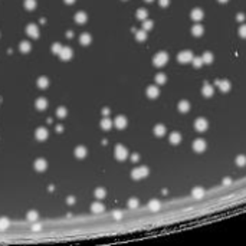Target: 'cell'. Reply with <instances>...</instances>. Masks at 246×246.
<instances>
[{"instance_id":"cell-13","label":"cell","mask_w":246,"mask_h":246,"mask_svg":"<svg viewBox=\"0 0 246 246\" xmlns=\"http://www.w3.org/2000/svg\"><path fill=\"white\" fill-rule=\"evenodd\" d=\"M203 16H204V12L202 9H193L190 12V17L193 20H196V22H200L203 19Z\"/></svg>"},{"instance_id":"cell-20","label":"cell","mask_w":246,"mask_h":246,"mask_svg":"<svg viewBox=\"0 0 246 246\" xmlns=\"http://www.w3.org/2000/svg\"><path fill=\"white\" fill-rule=\"evenodd\" d=\"M213 92H214V89H213V85H210V84H204V86L202 88V94L204 95V97H212Z\"/></svg>"},{"instance_id":"cell-51","label":"cell","mask_w":246,"mask_h":246,"mask_svg":"<svg viewBox=\"0 0 246 246\" xmlns=\"http://www.w3.org/2000/svg\"><path fill=\"white\" fill-rule=\"evenodd\" d=\"M138 158H140V156H138V154H133V156H131V160H133V161H138Z\"/></svg>"},{"instance_id":"cell-9","label":"cell","mask_w":246,"mask_h":246,"mask_svg":"<svg viewBox=\"0 0 246 246\" xmlns=\"http://www.w3.org/2000/svg\"><path fill=\"white\" fill-rule=\"evenodd\" d=\"M193 150L196 153H203L204 150H206V141L204 140H202V138H197V140H194L193 142Z\"/></svg>"},{"instance_id":"cell-24","label":"cell","mask_w":246,"mask_h":246,"mask_svg":"<svg viewBox=\"0 0 246 246\" xmlns=\"http://www.w3.org/2000/svg\"><path fill=\"white\" fill-rule=\"evenodd\" d=\"M92 42V36L89 33H82L79 36V43L81 45H89Z\"/></svg>"},{"instance_id":"cell-1","label":"cell","mask_w":246,"mask_h":246,"mask_svg":"<svg viewBox=\"0 0 246 246\" xmlns=\"http://www.w3.org/2000/svg\"><path fill=\"white\" fill-rule=\"evenodd\" d=\"M148 173H150L148 167L140 166V167H135V168L131 171V177H133L134 180H140V179H144V177H147V176H148Z\"/></svg>"},{"instance_id":"cell-3","label":"cell","mask_w":246,"mask_h":246,"mask_svg":"<svg viewBox=\"0 0 246 246\" xmlns=\"http://www.w3.org/2000/svg\"><path fill=\"white\" fill-rule=\"evenodd\" d=\"M114 154H115V158L117 160H119V161H123V160H125L128 157V150L125 148L124 146H117L115 147V150H114Z\"/></svg>"},{"instance_id":"cell-25","label":"cell","mask_w":246,"mask_h":246,"mask_svg":"<svg viewBox=\"0 0 246 246\" xmlns=\"http://www.w3.org/2000/svg\"><path fill=\"white\" fill-rule=\"evenodd\" d=\"M19 49H20V52L22 53H29L30 52V49H32V46H30V43H29L28 40H23V42H20Z\"/></svg>"},{"instance_id":"cell-38","label":"cell","mask_w":246,"mask_h":246,"mask_svg":"<svg viewBox=\"0 0 246 246\" xmlns=\"http://www.w3.org/2000/svg\"><path fill=\"white\" fill-rule=\"evenodd\" d=\"M56 117L58 118H65L66 117V108L65 107H59L56 109Z\"/></svg>"},{"instance_id":"cell-26","label":"cell","mask_w":246,"mask_h":246,"mask_svg":"<svg viewBox=\"0 0 246 246\" xmlns=\"http://www.w3.org/2000/svg\"><path fill=\"white\" fill-rule=\"evenodd\" d=\"M38 86L40 89H46L47 86H49V79H47L46 76H40L38 79Z\"/></svg>"},{"instance_id":"cell-30","label":"cell","mask_w":246,"mask_h":246,"mask_svg":"<svg viewBox=\"0 0 246 246\" xmlns=\"http://www.w3.org/2000/svg\"><path fill=\"white\" fill-rule=\"evenodd\" d=\"M135 38H137L138 42H144L147 39V32L144 30V29H141V30H138L137 33H135Z\"/></svg>"},{"instance_id":"cell-42","label":"cell","mask_w":246,"mask_h":246,"mask_svg":"<svg viewBox=\"0 0 246 246\" xmlns=\"http://www.w3.org/2000/svg\"><path fill=\"white\" fill-rule=\"evenodd\" d=\"M61 49H62V45L61 43H58V42H55L52 45V52L55 53V55H59V52H61Z\"/></svg>"},{"instance_id":"cell-15","label":"cell","mask_w":246,"mask_h":246,"mask_svg":"<svg viewBox=\"0 0 246 246\" xmlns=\"http://www.w3.org/2000/svg\"><path fill=\"white\" fill-rule=\"evenodd\" d=\"M105 210V206L101 202H95L91 204V212L92 213H102Z\"/></svg>"},{"instance_id":"cell-14","label":"cell","mask_w":246,"mask_h":246,"mask_svg":"<svg viewBox=\"0 0 246 246\" xmlns=\"http://www.w3.org/2000/svg\"><path fill=\"white\" fill-rule=\"evenodd\" d=\"M86 154H88V151H86V148L84 146H78L75 148V157L76 158H85Z\"/></svg>"},{"instance_id":"cell-53","label":"cell","mask_w":246,"mask_h":246,"mask_svg":"<svg viewBox=\"0 0 246 246\" xmlns=\"http://www.w3.org/2000/svg\"><path fill=\"white\" fill-rule=\"evenodd\" d=\"M63 2H65L66 5H74V3H75V0H63Z\"/></svg>"},{"instance_id":"cell-37","label":"cell","mask_w":246,"mask_h":246,"mask_svg":"<svg viewBox=\"0 0 246 246\" xmlns=\"http://www.w3.org/2000/svg\"><path fill=\"white\" fill-rule=\"evenodd\" d=\"M202 59H203V63H212L213 62V55L210 52H204L203 56H202Z\"/></svg>"},{"instance_id":"cell-31","label":"cell","mask_w":246,"mask_h":246,"mask_svg":"<svg viewBox=\"0 0 246 246\" xmlns=\"http://www.w3.org/2000/svg\"><path fill=\"white\" fill-rule=\"evenodd\" d=\"M167 81V76L164 75V74H157L156 75V84L157 85H163V84H166Z\"/></svg>"},{"instance_id":"cell-41","label":"cell","mask_w":246,"mask_h":246,"mask_svg":"<svg viewBox=\"0 0 246 246\" xmlns=\"http://www.w3.org/2000/svg\"><path fill=\"white\" fill-rule=\"evenodd\" d=\"M191 62H193V65L196 68H200L202 65H203V59H202V56H193V59H191Z\"/></svg>"},{"instance_id":"cell-33","label":"cell","mask_w":246,"mask_h":246,"mask_svg":"<svg viewBox=\"0 0 246 246\" xmlns=\"http://www.w3.org/2000/svg\"><path fill=\"white\" fill-rule=\"evenodd\" d=\"M105 196H107V191H105V189H102V187H98V189L95 190V197L97 199H104Z\"/></svg>"},{"instance_id":"cell-52","label":"cell","mask_w":246,"mask_h":246,"mask_svg":"<svg viewBox=\"0 0 246 246\" xmlns=\"http://www.w3.org/2000/svg\"><path fill=\"white\" fill-rule=\"evenodd\" d=\"M72 36H74V32H72V30H68V32H66V38H72Z\"/></svg>"},{"instance_id":"cell-55","label":"cell","mask_w":246,"mask_h":246,"mask_svg":"<svg viewBox=\"0 0 246 246\" xmlns=\"http://www.w3.org/2000/svg\"><path fill=\"white\" fill-rule=\"evenodd\" d=\"M229 183H230V180H229V179H226V180H223V184H229Z\"/></svg>"},{"instance_id":"cell-57","label":"cell","mask_w":246,"mask_h":246,"mask_svg":"<svg viewBox=\"0 0 246 246\" xmlns=\"http://www.w3.org/2000/svg\"><path fill=\"white\" fill-rule=\"evenodd\" d=\"M146 2H148V3H151V2H153V0H146Z\"/></svg>"},{"instance_id":"cell-39","label":"cell","mask_w":246,"mask_h":246,"mask_svg":"<svg viewBox=\"0 0 246 246\" xmlns=\"http://www.w3.org/2000/svg\"><path fill=\"white\" fill-rule=\"evenodd\" d=\"M10 226V220L7 218H2L0 219V229L3 230V229H7V227Z\"/></svg>"},{"instance_id":"cell-40","label":"cell","mask_w":246,"mask_h":246,"mask_svg":"<svg viewBox=\"0 0 246 246\" xmlns=\"http://www.w3.org/2000/svg\"><path fill=\"white\" fill-rule=\"evenodd\" d=\"M28 220L36 222V220H38V212H36V210H30V212L28 213Z\"/></svg>"},{"instance_id":"cell-21","label":"cell","mask_w":246,"mask_h":246,"mask_svg":"<svg viewBox=\"0 0 246 246\" xmlns=\"http://www.w3.org/2000/svg\"><path fill=\"white\" fill-rule=\"evenodd\" d=\"M177 108L180 112H187V111H190V102L189 101H180L177 104Z\"/></svg>"},{"instance_id":"cell-18","label":"cell","mask_w":246,"mask_h":246,"mask_svg":"<svg viewBox=\"0 0 246 246\" xmlns=\"http://www.w3.org/2000/svg\"><path fill=\"white\" fill-rule=\"evenodd\" d=\"M101 128L104 130V131H108V130H111V127H112V121L108 118V117H104V118L101 119Z\"/></svg>"},{"instance_id":"cell-49","label":"cell","mask_w":246,"mask_h":246,"mask_svg":"<svg viewBox=\"0 0 246 246\" xmlns=\"http://www.w3.org/2000/svg\"><path fill=\"white\" fill-rule=\"evenodd\" d=\"M236 19L239 20V22H242V20H245V16H243V14H242V13H239V14H237V16H236Z\"/></svg>"},{"instance_id":"cell-17","label":"cell","mask_w":246,"mask_h":246,"mask_svg":"<svg viewBox=\"0 0 246 246\" xmlns=\"http://www.w3.org/2000/svg\"><path fill=\"white\" fill-rule=\"evenodd\" d=\"M88 20V16H86L85 12H78V13L75 14V22L79 25H84Z\"/></svg>"},{"instance_id":"cell-2","label":"cell","mask_w":246,"mask_h":246,"mask_svg":"<svg viewBox=\"0 0 246 246\" xmlns=\"http://www.w3.org/2000/svg\"><path fill=\"white\" fill-rule=\"evenodd\" d=\"M167 62H168V55H167L166 52H158V53H156L154 55V58H153V63L156 65V66H158V68H161V66H164Z\"/></svg>"},{"instance_id":"cell-45","label":"cell","mask_w":246,"mask_h":246,"mask_svg":"<svg viewBox=\"0 0 246 246\" xmlns=\"http://www.w3.org/2000/svg\"><path fill=\"white\" fill-rule=\"evenodd\" d=\"M158 5H160L161 7H167V6L170 5V0H158Z\"/></svg>"},{"instance_id":"cell-4","label":"cell","mask_w":246,"mask_h":246,"mask_svg":"<svg viewBox=\"0 0 246 246\" xmlns=\"http://www.w3.org/2000/svg\"><path fill=\"white\" fill-rule=\"evenodd\" d=\"M26 33H28L32 39H38L39 36H40V32H39L38 25H35V23L28 25V28H26Z\"/></svg>"},{"instance_id":"cell-23","label":"cell","mask_w":246,"mask_h":246,"mask_svg":"<svg viewBox=\"0 0 246 246\" xmlns=\"http://www.w3.org/2000/svg\"><path fill=\"white\" fill-rule=\"evenodd\" d=\"M35 105H36V108H38L39 111H43V109L47 108V101L45 100V98H38L36 102H35Z\"/></svg>"},{"instance_id":"cell-12","label":"cell","mask_w":246,"mask_h":246,"mask_svg":"<svg viewBox=\"0 0 246 246\" xmlns=\"http://www.w3.org/2000/svg\"><path fill=\"white\" fill-rule=\"evenodd\" d=\"M114 125L118 128V130H124V128L127 127V118H125L124 115H118V117L115 118V121H114Z\"/></svg>"},{"instance_id":"cell-54","label":"cell","mask_w":246,"mask_h":246,"mask_svg":"<svg viewBox=\"0 0 246 246\" xmlns=\"http://www.w3.org/2000/svg\"><path fill=\"white\" fill-rule=\"evenodd\" d=\"M40 227H42L40 225H33V227H32V229H33V230H39Z\"/></svg>"},{"instance_id":"cell-7","label":"cell","mask_w":246,"mask_h":246,"mask_svg":"<svg viewBox=\"0 0 246 246\" xmlns=\"http://www.w3.org/2000/svg\"><path fill=\"white\" fill-rule=\"evenodd\" d=\"M59 56L63 59V61H69L72 56H74V52H72V47L69 46H62L61 52H59Z\"/></svg>"},{"instance_id":"cell-44","label":"cell","mask_w":246,"mask_h":246,"mask_svg":"<svg viewBox=\"0 0 246 246\" xmlns=\"http://www.w3.org/2000/svg\"><path fill=\"white\" fill-rule=\"evenodd\" d=\"M239 35H240L242 38L246 39V25H242L240 28H239Z\"/></svg>"},{"instance_id":"cell-16","label":"cell","mask_w":246,"mask_h":246,"mask_svg":"<svg viewBox=\"0 0 246 246\" xmlns=\"http://www.w3.org/2000/svg\"><path fill=\"white\" fill-rule=\"evenodd\" d=\"M216 85H219V88H220V91H223V92H227V91L230 89V82L229 81H216L214 82Z\"/></svg>"},{"instance_id":"cell-8","label":"cell","mask_w":246,"mask_h":246,"mask_svg":"<svg viewBox=\"0 0 246 246\" xmlns=\"http://www.w3.org/2000/svg\"><path fill=\"white\" fill-rule=\"evenodd\" d=\"M35 137L38 138L39 141H45L47 137H49V133H47V128L45 127H39L36 131H35Z\"/></svg>"},{"instance_id":"cell-28","label":"cell","mask_w":246,"mask_h":246,"mask_svg":"<svg viewBox=\"0 0 246 246\" xmlns=\"http://www.w3.org/2000/svg\"><path fill=\"white\" fill-rule=\"evenodd\" d=\"M204 194V190L202 189V187H194L193 190H191V196H193L194 199H200V197H203Z\"/></svg>"},{"instance_id":"cell-11","label":"cell","mask_w":246,"mask_h":246,"mask_svg":"<svg viewBox=\"0 0 246 246\" xmlns=\"http://www.w3.org/2000/svg\"><path fill=\"white\" fill-rule=\"evenodd\" d=\"M33 167H35V170H38V171L46 170V167H47V161L45 160V158H38V160H35Z\"/></svg>"},{"instance_id":"cell-34","label":"cell","mask_w":246,"mask_h":246,"mask_svg":"<svg viewBox=\"0 0 246 246\" xmlns=\"http://www.w3.org/2000/svg\"><path fill=\"white\" fill-rule=\"evenodd\" d=\"M148 207H150V210H153V212H157V210L160 209V202H158V200H150Z\"/></svg>"},{"instance_id":"cell-48","label":"cell","mask_w":246,"mask_h":246,"mask_svg":"<svg viewBox=\"0 0 246 246\" xmlns=\"http://www.w3.org/2000/svg\"><path fill=\"white\" fill-rule=\"evenodd\" d=\"M114 218H115V219H121V218H123V213L115 212V213H114Z\"/></svg>"},{"instance_id":"cell-56","label":"cell","mask_w":246,"mask_h":246,"mask_svg":"<svg viewBox=\"0 0 246 246\" xmlns=\"http://www.w3.org/2000/svg\"><path fill=\"white\" fill-rule=\"evenodd\" d=\"M219 2H220V3H225V5H226V3L229 2V0H219Z\"/></svg>"},{"instance_id":"cell-35","label":"cell","mask_w":246,"mask_h":246,"mask_svg":"<svg viewBox=\"0 0 246 246\" xmlns=\"http://www.w3.org/2000/svg\"><path fill=\"white\" fill-rule=\"evenodd\" d=\"M135 14H137V19L144 20V19H147V16H148V12H147L146 9H138Z\"/></svg>"},{"instance_id":"cell-22","label":"cell","mask_w":246,"mask_h":246,"mask_svg":"<svg viewBox=\"0 0 246 246\" xmlns=\"http://www.w3.org/2000/svg\"><path fill=\"white\" fill-rule=\"evenodd\" d=\"M166 127L163 125V124H157L156 127H154V134H156L157 137H163L164 134H166Z\"/></svg>"},{"instance_id":"cell-27","label":"cell","mask_w":246,"mask_h":246,"mask_svg":"<svg viewBox=\"0 0 246 246\" xmlns=\"http://www.w3.org/2000/svg\"><path fill=\"white\" fill-rule=\"evenodd\" d=\"M191 33L194 35V36H202V35L204 33V29L202 25H194L193 28H191Z\"/></svg>"},{"instance_id":"cell-19","label":"cell","mask_w":246,"mask_h":246,"mask_svg":"<svg viewBox=\"0 0 246 246\" xmlns=\"http://www.w3.org/2000/svg\"><path fill=\"white\" fill-rule=\"evenodd\" d=\"M170 142L173 144V146H177V144H180V142H181V134L177 133V131L171 133L170 134Z\"/></svg>"},{"instance_id":"cell-47","label":"cell","mask_w":246,"mask_h":246,"mask_svg":"<svg viewBox=\"0 0 246 246\" xmlns=\"http://www.w3.org/2000/svg\"><path fill=\"white\" fill-rule=\"evenodd\" d=\"M109 112H111V111H109V108H102V115H105V117H108V115H109Z\"/></svg>"},{"instance_id":"cell-10","label":"cell","mask_w":246,"mask_h":246,"mask_svg":"<svg viewBox=\"0 0 246 246\" xmlns=\"http://www.w3.org/2000/svg\"><path fill=\"white\" fill-rule=\"evenodd\" d=\"M158 95H160V89H158V86L157 85H150L148 88H147V97H148V98L154 100V98H157Z\"/></svg>"},{"instance_id":"cell-29","label":"cell","mask_w":246,"mask_h":246,"mask_svg":"<svg viewBox=\"0 0 246 246\" xmlns=\"http://www.w3.org/2000/svg\"><path fill=\"white\" fill-rule=\"evenodd\" d=\"M36 0H25L23 2V6H25V9H28V10H33L35 7H36Z\"/></svg>"},{"instance_id":"cell-5","label":"cell","mask_w":246,"mask_h":246,"mask_svg":"<svg viewBox=\"0 0 246 246\" xmlns=\"http://www.w3.org/2000/svg\"><path fill=\"white\" fill-rule=\"evenodd\" d=\"M191 59H193V53L190 51H183L177 55V61L180 63H189V62H191Z\"/></svg>"},{"instance_id":"cell-43","label":"cell","mask_w":246,"mask_h":246,"mask_svg":"<svg viewBox=\"0 0 246 246\" xmlns=\"http://www.w3.org/2000/svg\"><path fill=\"white\" fill-rule=\"evenodd\" d=\"M137 206H138V200L135 199V197H133V199L128 200V207L134 209V207H137Z\"/></svg>"},{"instance_id":"cell-46","label":"cell","mask_w":246,"mask_h":246,"mask_svg":"<svg viewBox=\"0 0 246 246\" xmlns=\"http://www.w3.org/2000/svg\"><path fill=\"white\" fill-rule=\"evenodd\" d=\"M66 203L68 204H74L75 203V197H74V196H69V197L66 199Z\"/></svg>"},{"instance_id":"cell-32","label":"cell","mask_w":246,"mask_h":246,"mask_svg":"<svg viewBox=\"0 0 246 246\" xmlns=\"http://www.w3.org/2000/svg\"><path fill=\"white\" fill-rule=\"evenodd\" d=\"M235 163H236V166H239V167H243V166H246V157L243 156V154H240V156H237L236 158H235Z\"/></svg>"},{"instance_id":"cell-50","label":"cell","mask_w":246,"mask_h":246,"mask_svg":"<svg viewBox=\"0 0 246 246\" xmlns=\"http://www.w3.org/2000/svg\"><path fill=\"white\" fill-rule=\"evenodd\" d=\"M56 131H58V133H62V131H63V125H61V124H59V125H56Z\"/></svg>"},{"instance_id":"cell-6","label":"cell","mask_w":246,"mask_h":246,"mask_svg":"<svg viewBox=\"0 0 246 246\" xmlns=\"http://www.w3.org/2000/svg\"><path fill=\"white\" fill-rule=\"evenodd\" d=\"M207 127H209V123L206 118H197L196 123H194V128H196V131H199V133H204V131L207 130Z\"/></svg>"},{"instance_id":"cell-36","label":"cell","mask_w":246,"mask_h":246,"mask_svg":"<svg viewBox=\"0 0 246 246\" xmlns=\"http://www.w3.org/2000/svg\"><path fill=\"white\" fill-rule=\"evenodd\" d=\"M153 25H154V23H153V20H148V19H144V20H142V29H144L146 32H147V30H151V29H153Z\"/></svg>"}]
</instances>
